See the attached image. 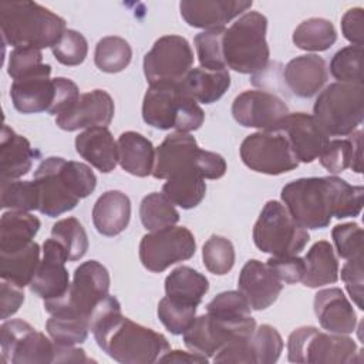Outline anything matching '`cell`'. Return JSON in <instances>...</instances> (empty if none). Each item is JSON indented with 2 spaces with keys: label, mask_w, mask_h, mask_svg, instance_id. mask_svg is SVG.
Returning <instances> with one entry per match:
<instances>
[{
  "label": "cell",
  "mask_w": 364,
  "mask_h": 364,
  "mask_svg": "<svg viewBox=\"0 0 364 364\" xmlns=\"http://www.w3.org/2000/svg\"><path fill=\"white\" fill-rule=\"evenodd\" d=\"M287 114L289 108L282 98L262 90L243 91L232 104V115L239 125L260 131L272 129Z\"/></svg>",
  "instance_id": "obj_16"
},
{
  "label": "cell",
  "mask_w": 364,
  "mask_h": 364,
  "mask_svg": "<svg viewBox=\"0 0 364 364\" xmlns=\"http://www.w3.org/2000/svg\"><path fill=\"white\" fill-rule=\"evenodd\" d=\"M282 283L294 284L303 280L306 264L304 259L293 256H272L266 263Z\"/></svg>",
  "instance_id": "obj_52"
},
{
  "label": "cell",
  "mask_w": 364,
  "mask_h": 364,
  "mask_svg": "<svg viewBox=\"0 0 364 364\" xmlns=\"http://www.w3.org/2000/svg\"><path fill=\"white\" fill-rule=\"evenodd\" d=\"M158 317L169 333L183 334L196 317V306L178 303L165 296L159 300Z\"/></svg>",
  "instance_id": "obj_47"
},
{
  "label": "cell",
  "mask_w": 364,
  "mask_h": 364,
  "mask_svg": "<svg viewBox=\"0 0 364 364\" xmlns=\"http://www.w3.org/2000/svg\"><path fill=\"white\" fill-rule=\"evenodd\" d=\"M193 53L186 38L164 36L158 38L144 57V74L149 84L179 82L191 71Z\"/></svg>",
  "instance_id": "obj_14"
},
{
  "label": "cell",
  "mask_w": 364,
  "mask_h": 364,
  "mask_svg": "<svg viewBox=\"0 0 364 364\" xmlns=\"http://www.w3.org/2000/svg\"><path fill=\"white\" fill-rule=\"evenodd\" d=\"M256 328V321L250 317L242 323H226L212 316L202 314L195 317L193 323L186 328L183 343L192 353L205 357H213L219 350L236 340L249 338Z\"/></svg>",
  "instance_id": "obj_15"
},
{
  "label": "cell",
  "mask_w": 364,
  "mask_h": 364,
  "mask_svg": "<svg viewBox=\"0 0 364 364\" xmlns=\"http://www.w3.org/2000/svg\"><path fill=\"white\" fill-rule=\"evenodd\" d=\"M266 30L267 18L257 11L242 14L226 28L222 41L226 68L252 75L267 68L270 51Z\"/></svg>",
  "instance_id": "obj_6"
},
{
  "label": "cell",
  "mask_w": 364,
  "mask_h": 364,
  "mask_svg": "<svg viewBox=\"0 0 364 364\" xmlns=\"http://www.w3.org/2000/svg\"><path fill=\"white\" fill-rule=\"evenodd\" d=\"M24 301L23 287H18L7 280H1L0 284V317L1 320L13 316Z\"/></svg>",
  "instance_id": "obj_56"
},
{
  "label": "cell",
  "mask_w": 364,
  "mask_h": 364,
  "mask_svg": "<svg viewBox=\"0 0 364 364\" xmlns=\"http://www.w3.org/2000/svg\"><path fill=\"white\" fill-rule=\"evenodd\" d=\"M51 237L64 247L70 262L80 260L88 250V237L85 229L75 218H65L54 223Z\"/></svg>",
  "instance_id": "obj_39"
},
{
  "label": "cell",
  "mask_w": 364,
  "mask_h": 364,
  "mask_svg": "<svg viewBox=\"0 0 364 364\" xmlns=\"http://www.w3.org/2000/svg\"><path fill=\"white\" fill-rule=\"evenodd\" d=\"M314 313L320 326L328 333L351 334L355 330V311L338 287L323 289L316 293Z\"/></svg>",
  "instance_id": "obj_24"
},
{
  "label": "cell",
  "mask_w": 364,
  "mask_h": 364,
  "mask_svg": "<svg viewBox=\"0 0 364 364\" xmlns=\"http://www.w3.org/2000/svg\"><path fill=\"white\" fill-rule=\"evenodd\" d=\"M330 73L337 82L363 84V47L348 46L338 50L330 61Z\"/></svg>",
  "instance_id": "obj_43"
},
{
  "label": "cell",
  "mask_w": 364,
  "mask_h": 364,
  "mask_svg": "<svg viewBox=\"0 0 364 364\" xmlns=\"http://www.w3.org/2000/svg\"><path fill=\"white\" fill-rule=\"evenodd\" d=\"M249 347L253 364H272L279 360L283 351V340L274 327L262 324L250 336Z\"/></svg>",
  "instance_id": "obj_42"
},
{
  "label": "cell",
  "mask_w": 364,
  "mask_h": 364,
  "mask_svg": "<svg viewBox=\"0 0 364 364\" xmlns=\"http://www.w3.org/2000/svg\"><path fill=\"white\" fill-rule=\"evenodd\" d=\"M252 7L249 0H182V18L196 28H220Z\"/></svg>",
  "instance_id": "obj_23"
},
{
  "label": "cell",
  "mask_w": 364,
  "mask_h": 364,
  "mask_svg": "<svg viewBox=\"0 0 364 364\" xmlns=\"http://www.w3.org/2000/svg\"><path fill=\"white\" fill-rule=\"evenodd\" d=\"M67 255L64 247L53 237L43 243V259L31 280L30 290L43 300L64 296L70 287V276L65 269Z\"/></svg>",
  "instance_id": "obj_18"
},
{
  "label": "cell",
  "mask_w": 364,
  "mask_h": 364,
  "mask_svg": "<svg viewBox=\"0 0 364 364\" xmlns=\"http://www.w3.org/2000/svg\"><path fill=\"white\" fill-rule=\"evenodd\" d=\"M341 280L346 284V289L353 299V301L357 304L360 310L364 309L363 297H364V269H363V257L350 259L346 262V264L341 269Z\"/></svg>",
  "instance_id": "obj_53"
},
{
  "label": "cell",
  "mask_w": 364,
  "mask_h": 364,
  "mask_svg": "<svg viewBox=\"0 0 364 364\" xmlns=\"http://www.w3.org/2000/svg\"><path fill=\"white\" fill-rule=\"evenodd\" d=\"M182 91L196 102H216L230 87V75L228 70H208L203 67L191 68V71L179 81Z\"/></svg>",
  "instance_id": "obj_30"
},
{
  "label": "cell",
  "mask_w": 364,
  "mask_h": 364,
  "mask_svg": "<svg viewBox=\"0 0 364 364\" xmlns=\"http://www.w3.org/2000/svg\"><path fill=\"white\" fill-rule=\"evenodd\" d=\"M162 193L182 209L198 206L206 193L205 179L196 172H182L172 175L162 186Z\"/></svg>",
  "instance_id": "obj_35"
},
{
  "label": "cell",
  "mask_w": 364,
  "mask_h": 364,
  "mask_svg": "<svg viewBox=\"0 0 364 364\" xmlns=\"http://www.w3.org/2000/svg\"><path fill=\"white\" fill-rule=\"evenodd\" d=\"M114 101L104 90L81 94L80 98L63 114L55 117V124L64 131L108 127L114 118Z\"/></svg>",
  "instance_id": "obj_20"
},
{
  "label": "cell",
  "mask_w": 364,
  "mask_h": 364,
  "mask_svg": "<svg viewBox=\"0 0 364 364\" xmlns=\"http://www.w3.org/2000/svg\"><path fill=\"white\" fill-rule=\"evenodd\" d=\"M46 330L51 340L58 346H77L87 340L90 323L81 318L51 316L46 323Z\"/></svg>",
  "instance_id": "obj_44"
},
{
  "label": "cell",
  "mask_w": 364,
  "mask_h": 364,
  "mask_svg": "<svg viewBox=\"0 0 364 364\" xmlns=\"http://www.w3.org/2000/svg\"><path fill=\"white\" fill-rule=\"evenodd\" d=\"M132 58V50L129 43L117 36H108L101 38L95 46L94 61L95 65L104 73H119L125 70Z\"/></svg>",
  "instance_id": "obj_38"
},
{
  "label": "cell",
  "mask_w": 364,
  "mask_h": 364,
  "mask_svg": "<svg viewBox=\"0 0 364 364\" xmlns=\"http://www.w3.org/2000/svg\"><path fill=\"white\" fill-rule=\"evenodd\" d=\"M358 353L347 334L321 333L313 326L299 327L287 338V358L291 363L351 364Z\"/></svg>",
  "instance_id": "obj_10"
},
{
  "label": "cell",
  "mask_w": 364,
  "mask_h": 364,
  "mask_svg": "<svg viewBox=\"0 0 364 364\" xmlns=\"http://www.w3.org/2000/svg\"><path fill=\"white\" fill-rule=\"evenodd\" d=\"M284 82L289 90L300 97L316 95L327 81L328 73L326 61L317 54H304L290 60L283 71Z\"/></svg>",
  "instance_id": "obj_25"
},
{
  "label": "cell",
  "mask_w": 364,
  "mask_h": 364,
  "mask_svg": "<svg viewBox=\"0 0 364 364\" xmlns=\"http://www.w3.org/2000/svg\"><path fill=\"white\" fill-rule=\"evenodd\" d=\"M40 219L21 210H9L0 219V253L28 246L40 229Z\"/></svg>",
  "instance_id": "obj_31"
},
{
  "label": "cell",
  "mask_w": 364,
  "mask_h": 364,
  "mask_svg": "<svg viewBox=\"0 0 364 364\" xmlns=\"http://www.w3.org/2000/svg\"><path fill=\"white\" fill-rule=\"evenodd\" d=\"M309 239V232L277 200H269L263 206L253 228L256 247L272 256L297 255L304 249Z\"/></svg>",
  "instance_id": "obj_9"
},
{
  "label": "cell",
  "mask_w": 364,
  "mask_h": 364,
  "mask_svg": "<svg viewBox=\"0 0 364 364\" xmlns=\"http://www.w3.org/2000/svg\"><path fill=\"white\" fill-rule=\"evenodd\" d=\"M3 41L14 48L54 47L64 34L65 20L38 3L4 1L0 4Z\"/></svg>",
  "instance_id": "obj_4"
},
{
  "label": "cell",
  "mask_w": 364,
  "mask_h": 364,
  "mask_svg": "<svg viewBox=\"0 0 364 364\" xmlns=\"http://www.w3.org/2000/svg\"><path fill=\"white\" fill-rule=\"evenodd\" d=\"M92 360L85 355V351L75 348L74 346L65 347L55 344V361L54 363H91Z\"/></svg>",
  "instance_id": "obj_57"
},
{
  "label": "cell",
  "mask_w": 364,
  "mask_h": 364,
  "mask_svg": "<svg viewBox=\"0 0 364 364\" xmlns=\"http://www.w3.org/2000/svg\"><path fill=\"white\" fill-rule=\"evenodd\" d=\"M320 164L330 173H340L351 166L353 144L351 139H331L318 156Z\"/></svg>",
  "instance_id": "obj_50"
},
{
  "label": "cell",
  "mask_w": 364,
  "mask_h": 364,
  "mask_svg": "<svg viewBox=\"0 0 364 364\" xmlns=\"http://www.w3.org/2000/svg\"><path fill=\"white\" fill-rule=\"evenodd\" d=\"M3 364H44L55 361V343L27 321L10 320L0 327Z\"/></svg>",
  "instance_id": "obj_12"
},
{
  "label": "cell",
  "mask_w": 364,
  "mask_h": 364,
  "mask_svg": "<svg viewBox=\"0 0 364 364\" xmlns=\"http://www.w3.org/2000/svg\"><path fill=\"white\" fill-rule=\"evenodd\" d=\"M282 200L291 218L304 229H323L331 218L358 216L363 209L364 188L350 185L337 176L300 178L282 189Z\"/></svg>",
  "instance_id": "obj_1"
},
{
  "label": "cell",
  "mask_w": 364,
  "mask_h": 364,
  "mask_svg": "<svg viewBox=\"0 0 364 364\" xmlns=\"http://www.w3.org/2000/svg\"><path fill=\"white\" fill-rule=\"evenodd\" d=\"M161 363H208V357L200 355L198 353H186L181 350H173V351H166L161 358Z\"/></svg>",
  "instance_id": "obj_58"
},
{
  "label": "cell",
  "mask_w": 364,
  "mask_h": 364,
  "mask_svg": "<svg viewBox=\"0 0 364 364\" xmlns=\"http://www.w3.org/2000/svg\"><path fill=\"white\" fill-rule=\"evenodd\" d=\"M109 273L97 260L81 263L73 277L67 293L58 299L44 300V309L51 316L81 318L90 323L97 306L108 296Z\"/></svg>",
  "instance_id": "obj_7"
},
{
  "label": "cell",
  "mask_w": 364,
  "mask_h": 364,
  "mask_svg": "<svg viewBox=\"0 0 364 364\" xmlns=\"http://www.w3.org/2000/svg\"><path fill=\"white\" fill-rule=\"evenodd\" d=\"M34 181L40 192L38 210L48 218L74 209L97 186V178L88 165L60 156L46 158L36 169Z\"/></svg>",
  "instance_id": "obj_3"
},
{
  "label": "cell",
  "mask_w": 364,
  "mask_h": 364,
  "mask_svg": "<svg viewBox=\"0 0 364 364\" xmlns=\"http://www.w3.org/2000/svg\"><path fill=\"white\" fill-rule=\"evenodd\" d=\"M200 148L196 139L183 132L168 135L155 149V164L152 176L156 179H168L182 172H198V159Z\"/></svg>",
  "instance_id": "obj_19"
},
{
  "label": "cell",
  "mask_w": 364,
  "mask_h": 364,
  "mask_svg": "<svg viewBox=\"0 0 364 364\" xmlns=\"http://www.w3.org/2000/svg\"><path fill=\"white\" fill-rule=\"evenodd\" d=\"M118 164L134 176L152 175L155 164V148L152 142L135 131L122 132L117 141Z\"/></svg>",
  "instance_id": "obj_29"
},
{
  "label": "cell",
  "mask_w": 364,
  "mask_h": 364,
  "mask_svg": "<svg viewBox=\"0 0 364 364\" xmlns=\"http://www.w3.org/2000/svg\"><path fill=\"white\" fill-rule=\"evenodd\" d=\"M337 40V33L330 20L313 17L300 23L293 31V43L306 51H326Z\"/></svg>",
  "instance_id": "obj_36"
},
{
  "label": "cell",
  "mask_w": 364,
  "mask_h": 364,
  "mask_svg": "<svg viewBox=\"0 0 364 364\" xmlns=\"http://www.w3.org/2000/svg\"><path fill=\"white\" fill-rule=\"evenodd\" d=\"M243 164L255 172L280 175L299 166L290 142L277 129H263L247 135L240 145Z\"/></svg>",
  "instance_id": "obj_11"
},
{
  "label": "cell",
  "mask_w": 364,
  "mask_h": 364,
  "mask_svg": "<svg viewBox=\"0 0 364 364\" xmlns=\"http://www.w3.org/2000/svg\"><path fill=\"white\" fill-rule=\"evenodd\" d=\"M139 218L142 226L149 230H159L175 226L179 220V212L175 205L159 192L148 193L139 205Z\"/></svg>",
  "instance_id": "obj_37"
},
{
  "label": "cell",
  "mask_w": 364,
  "mask_h": 364,
  "mask_svg": "<svg viewBox=\"0 0 364 364\" xmlns=\"http://www.w3.org/2000/svg\"><path fill=\"white\" fill-rule=\"evenodd\" d=\"M350 139L353 144V162H351V169L357 173L363 172V161H361V146H363V132L361 131H354L350 134Z\"/></svg>",
  "instance_id": "obj_59"
},
{
  "label": "cell",
  "mask_w": 364,
  "mask_h": 364,
  "mask_svg": "<svg viewBox=\"0 0 364 364\" xmlns=\"http://www.w3.org/2000/svg\"><path fill=\"white\" fill-rule=\"evenodd\" d=\"M40 154L31 148L27 138L16 134L9 125H3L0 139V173L1 183L10 182L26 175L33 161Z\"/></svg>",
  "instance_id": "obj_26"
},
{
  "label": "cell",
  "mask_w": 364,
  "mask_h": 364,
  "mask_svg": "<svg viewBox=\"0 0 364 364\" xmlns=\"http://www.w3.org/2000/svg\"><path fill=\"white\" fill-rule=\"evenodd\" d=\"M55 60L64 65H80L88 53L85 37L75 30H65L54 47H51Z\"/></svg>",
  "instance_id": "obj_49"
},
{
  "label": "cell",
  "mask_w": 364,
  "mask_h": 364,
  "mask_svg": "<svg viewBox=\"0 0 364 364\" xmlns=\"http://www.w3.org/2000/svg\"><path fill=\"white\" fill-rule=\"evenodd\" d=\"M237 289L252 310H264L277 300L283 283L266 263L250 259L239 273Z\"/></svg>",
  "instance_id": "obj_22"
},
{
  "label": "cell",
  "mask_w": 364,
  "mask_h": 364,
  "mask_svg": "<svg viewBox=\"0 0 364 364\" xmlns=\"http://www.w3.org/2000/svg\"><path fill=\"white\" fill-rule=\"evenodd\" d=\"M50 64H43L36 71L13 81L10 97L14 108L21 114L48 112L54 101V80L50 78Z\"/></svg>",
  "instance_id": "obj_21"
},
{
  "label": "cell",
  "mask_w": 364,
  "mask_h": 364,
  "mask_svg": "<svg viewBox=\"0 0 364 364\" xmlns=\"http://www.w3.org/2000/svg\"><path fill=\"white\" fill-rule=\"evenodd\" d=\"M341 31L351 46L363 47L364 41V11L361 7H354L346 11L341 18Z\"/></svg>",
  "instance_id": "obj_55"
},
{
  "label": "cell",
  "mask_w": 364,
  "mask_h": 364,
  "mask_svg": "<svg viewBox=\"0 0 364 364\" xmlns=\"http://www.w3.org/2000/svg\"><path fill=\"white\" fill-rule=\"evenodd\" d=\"M43 65V54L37 48L18 47L13 48L9 55L7 73L13 80L21 78Z\"/></svg>",
  "instance_id": "obj_51"
},
{
  "label": "cell",
  "mask_w": 364,
  "mask_h": 364,
  "mask_svg": "<svg viewBox=\"0 0 364 364\" xmlns=\"http://www.w3.org/2000/svg\"><path fill=\"white\" fill-rule=\"evenodd\" d=\"M209 290L208 279L189 266L173 269L165 279V293L173 301L199 306Z\"/></svg>",
  "instance_id": "obj_32"
},
{
  "label": "cell",
  "mask_w": 364,
  "mask_h": 364,
  "mask_svg": "<svg viewBox=\"0 0 364 364\" xmlns=\"http://www.w3.org/2000/svg\"><path fill=\"white\" fill-rule=\"evenodd\" d=\"M38 264L40 246L31 242L20 250L0 253V277L18 287H24L31 283Z\"/></svg>",
  "instance_id": "obj_34"
},
{
  "label": "cell",
  "mask_w": 364,
  "mask_h": 364,
  "mask_svg": "<svg viewBox=\"0 0 364 364\" xmlns=\"http://www.w3.org/2000/svg\"><path fill=\"white\" fill-rule=\"evenodd\" d=\"M252 309L245 296L237 290L222 291L213 297L208 306L206 313L218 320L226 323H242L252 317Z\"/></svg>",
  "instance_id": "obj_40"
},
{
  "label": "cell",
  "mask_w": 364,
  "mask_h": 364,
  "mask_svg": "<svg viewBox=\"0 0 364 364\" xmlns=\"http://www.w3.org/2000/svg\"><path fill=\"white\" fill-rule=\"evenodd\" d=\"M304 276L301 283L306 287H321L326 284H333L338 279V262L334 255L333 246L320 240L316 242L304 257Z\"/></svg>",
  "instance_id": "obj_33"
},
{
  "label": "cell",
  "mask_w": 364,
  "mask_h": 364,
  "mask_svg": "<svg viewBox=\"0 0 364 364\" xmlns=\"http://www.w3.org/2000/svg\"><path fill=\"white\" fill-rule=\"evenodd\" d=\"M337 255L341 259L350 260L363 257L364 252V233L357 223H341L336 225L331 230Z\"/></svg>",
  "instance_id": "obj_48"
},
{
  "label": "cell",
  "mask_w": 364,
  "mask_h": 364,
  "mask_svg": "<svg viewBox=\"0 0 364 364\" xmlns=\"http://www.w3.org/2000/svg\"><path fill=\"white\" fill-rule=\"evenodd\" d=\"M202 259L205 267L218 276H223L232 270L235 264V249L229 239L212 235L203 245Z\"/></svg>",
  "instance_id": "obj_46"
},
{
  "label": "cell",
  "mask_w": 364,
  "mask_h": 364,
  "mask_svg": "<svg viewBox=\"0 0 364 364\" xmlns=\"http://www.w3.org/2000/svg\"><path fill=\"white\" fill-rule=\"evenodd\" d=\"M75 151L98 171L108 173L118 164V145L107 127H94L75 138Z\"/></svg>",
  "instance_id": "obj_27"
},
{
  "label": "cell",
  "mask_w": 364,
  "mask_h": 364,
  "mask_svg": "<svg viewBox=\"0 0 364 364\" xmlns=\"http://www.w3.org/2000/svg\"><path fill=\"white\" fill-rule=\"evenodd\" d=\"M91 331L98 347L122 364L155 363L169 350L165 336L122 316L119 301L109 294L94 310Z\"/></svg>",
  "instance_id": "obj_2"
},
{
  "label": "cell",
  "mask_w": 364,
  "mask_h": 364,
  "mask_svg": "<svg viewBox=\"0 0 364 364\" xmlns=\"http://www.w3.org/2000/svg\"><path fill=\"white\" fill-rule=\"evenodd\" d=\"M142 118L156 129L188 134L200 128L205 112L182 91L179 82L164 81L149 84L142 101Z\"/></svg>",
  "instance_id": "obj_5"
},
{
  "label": "cell",
  "mask_w": 364,
  "mask_h": 364,
  "mask_svg": "<svg viewBox=\"0 0 364 364\" xmlns=\"http://www.w3.org/2000/svg\"><path fill=\"white\" fill-rule=\"evenodd\" d=\"M40 192L36 181H10L1 183V208L10 210H38Z\"/></svg>",
  "instance_id": "obj_41"
},
{
  "label": "cell",
  "mask_w": 364,
  "mask_h": 364,
  "mask_svg": "<svg viewBox=\"0 0 364 364\" xmlns=\"http://www.w3.org/2000/svg\"><path fill=\"white\" fill-rule=\"evenodd\" d=\"M131 218V200L121 191H107L92 208V223L98 233L117 236L125 230Z\"/></svg>",
  "instance_id": "obj_28"
},
{
  "label": "cell",
  "mask_w": 364,
  "mask_h": 364,
  "mask_svg": "<svg viewBox=\"0 0 364 364\" xmlns=\"http://www.w3.org/2000/svg\"><path fill=\"white\" fill-rule=\"evenodd\" d=\"M272 129L284 134L299 162L304 164L317 159L330 141L314 117L306 112H289Z\"/></svg>",
  "instance_id": "obj_17"
},
{
  "label": "cell",
  "mask_w": 364,
  "mask_h": 364,
  "mask_svg": "<svg viewBox=\"0 0 364 364\" xmlns=\"http://www.w3.org/2000/svg\"><path fill=\"white\" fill-rule=\"evenodd\" d=\"M313 117L328 136L353 134L364 118L363 84L333 82L317 97Z\"/></svg>",
  "instance_id": "obj_8"
},
{
  "label": "cell",
  "mask_w": 364,
  "mask_h": 364,
  "mask_svg": "<svg viewBox=\"0 0 364 364\" xmlns=\"http://www.w3.org/2000/svg\"><path fill=\"white\" fill-rule=\"evenodd\" d=\"M53 80H54L55 94H54V101L48 114H53L57 117L64 111H67L80 98V91L77 84L70 78L57 77Z\"/></svg>",
  "instance_id": "obj_54"
},
{
  "label": "cell",
  "mask_w": 364,
  "mask_h": 364,
  "mask_svg": "<svg viewBox=\"0 0 364 364\" xmlns=\"http://www.w3.org/2000/svg\"><path fill=\"white\" fill-rule=\"evenodd\" d=\"M225 27L205 30L195 36V47L199 63L208 70H228L223 58V36Z\"/></svg>",
  "instance_id": "obj_45"
},
{
  "label": "cell",
  "mask_w": 364,
  "mask_h": 364,
  "mask_svg": "<svg viewBox=\"0 0 364 364\" xmlns=\"http://www.w3.org/2000/svg\"><path fill=\"white\" fill-rule=\"evenodd\" d=\"M196 252L192 232L183 226H169L146 233L139 243V259L145 269L161 273L169 266L191 259Z\"/></svg>",
  "instance_id": "obj_13"
}]
</instances>
